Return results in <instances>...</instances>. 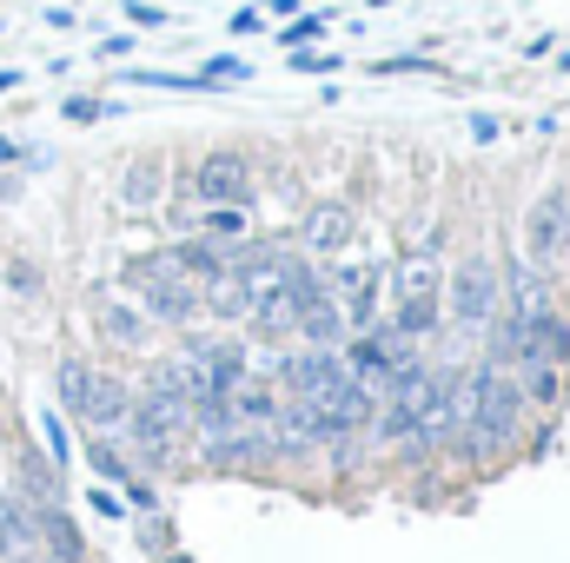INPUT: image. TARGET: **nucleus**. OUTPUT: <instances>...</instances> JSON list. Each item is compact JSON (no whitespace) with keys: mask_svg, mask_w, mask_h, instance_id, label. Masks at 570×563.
Here are the masks:
<instances>
[{"mask_svg":"<svg viewBox=\"0 0 570 563\" xmlns=\"http://www.w3.org/2000/svg\"><path fill=\"white\" fill-rule=\"evenodd\" d=\"M186 199H199V206H233V199H253V166H246L233 146H219V152H206V159H199V172H193Z\"/></svg>","mask_w":570,"mask_h":563,"instance_id":"39448f33","label":"nucleus"},{"mask_svg":"<svg viewBox=\"0 0 570 563\" xmlns=\"http://www.w3.org/2000/svg\"><path fill=\"white\" fill-rule=\"evenodd\" d=\"M87 504H94L100 517H127V504H120V497H114L107 484H94V491H87Z\"/></svg>","mask_w":570,"mask_h":563,"instance_id":"b1692460","label":"nucleus"},{"mask_svg":"<svg viewBox=\"0 0 570 563\" xmlns=\"http://www.w3.org/2000/svg\"><path fill=\"white\" fill-rule=\"evenodd\" d=\"M94 325H100L114 345H146V318L134 305H120L114 292H94Z\"/></svg>","mask_w":570,"mask_h":563,"instance_id":"4468645a","label":"nucleus"},{"mask_svg":"<svg viewBox=\"0 0 570 563\" xmlns=\"http://www.w3.org/2000/svg\"><path fill=\"white\" fill-rule=\"evenodd\" d=\"M518 424H524L518 378L484 358V365L458 385V437H464V451H471V457H491V451H504V444L518 437Z\"/></svg>","mask_w":570,"mask_h":563,"instance_id":"f257e3e1","label":"nucleus"},{"mask_svg":"<svg viewBox=\"0 0 570 563\" xmlns=\"http://www.w3.org/2000/svg\"><path fill=\"white\" fill-rule=\"evenodd\" d=\"M0 199H20V179H7V172H0Z\"/></svg>","mask_w":570,"mask_h":563,"instance_id":"c85d7f7f","label":"nucleus"},{"mask_svg":"<svg viewBox=\"0 0 570 563\" xmlns=\"http://www.w3.org/2000/svg\"><path fill=\"white\" fill-rule=\"evenodd\" d=\"M127 13H134V20H140V27H159V20H166V13H159V7H146V0H134V7H127Z\"/></svg>","mask_w":570,"mask_h":563,"instance_id":"cd10ccee","label":"nucleus"},{"mask_svg":"<svg viewBox=\"0 0 570 563\" xmlns=\"http://www.w3.org/2000/svg\"><path fill=\"white\" fill-rule=\"evenodd\" d=\"M451 318H458L464 332H478V325L498 318V266H491L484 253H471V259L451 273Z\"/></svg>","mask_w":570,"mask_h":563,"instance_id":"20e7f679","label":"nucleus"},{"mask_svg":"<svg viewBox=\"0 0 570 563\" xmlns=\"http://www.w3.org/2000/svg\"><path fill=\"white\" fill-rule=\"evenodd\" d=\"M120 279L134 285V292L146 298V312L166 318V325H193V318H199V285L186 279L166 253H140V259H127Z\"/></svg>","mask_w":570,"mask_h":563,"instance_id":"f03ea898","label":"nucleus"},{"mask_svg":"<svg viewBox=\"0 0 570 563\" xmlns=\"http://www.w3.org/2000/svg\"><path fill=\"white\" fill-rule=\"evenodd\" d=\"M471 134L491 146V140H498V120H491V113H471Z\"/></svg>","mask_w":570,"mask_h":563,"instance_id":"bb28decb","label":"nucleus"},{"mask_svg":"<svg viewBox=\"0 0 570 563\" xmlns=\"http://www.w3.org/2000/svg\"><path fill=\"white\" fill-rule=\"evenodd\" d=\"M444 292H412V298H399V312H392V325L405 332V338H431L438 332V318H444V305H438Z\"/></svg>","mask_w":570,"mask_h":563,"instance_id":"a211bd4d","label":"nucleus"},{"mask_svg":"<svg viewBox=\"0 0 570 563\" xmlns=\"http://www.w3.org/2000/svg\"><path fill=\"white\" fill-rule=\"evenodd\" d=\"M292 332H305L312 345H345V305L325 292V279L298 298V325H292Z\"/></svg>","mask_w":570,"mask_h":563,"instance_id":"1a4fd4ad","label":"nucleus"},{"mask_svg":"<svg viewBox=\"0 0 570 563\" xmlns=\"http://www.w3.org/2000/svg\"><path fill=\"white\" fill-rule=\"evenodd\" d=\"M318 33H325V20H292L279 40H285V47H305V40H318Z\"/></svg>","mask_w":570,"mask_h":563,"instance_id":"393cba45","label":"nucleus"},{"mask_svg":"<svg viewBox=\"0 0 570 563\" xmlns=\"http://www.w3.org/2000/svg\"><path fill=\"white\" fill-rule=\"evenodd\" d=\"M392 292L412 298V292H444V266H438V233H425L399 266H392Z\"/></svg>","mask_w":570,"mask_h":563,"instance_id":"9b49d317","label":"nucleus"},{"mask_svg":"<svg viewBox=\"0 0 570 563\" xmlns=\"http://www.w3.org/2000/svg\"><path fill=\"white\" fill-rule=\"evenodd\" d=\"M511 372H518V398L524 405H558V392H564V365H551V358H511Z\"/></svg>","mask_w":570,"mask_h":563,"instance_id":"ddd939ff","label":"nucleus"},{"mask_svg":"<svg viewBox=\"0 0 570 563\" xmlns=\"http://www.w3.org/2000/svg\"><path fill=\"white\" fill-rule=\"evenodd\" d=\"M199 365H206L213 392H239V385L253 378V358H246L239 338H199Z\"/></svg>","mask_w":570,"mask_h":563,"instance_id":"f8f14e48","label":"nucleus"},{"mask_svg":"<svg viewBox=\"0 0 570 563\" xmlns=\"http://www.w3.org/2000/svg\"><path fill=\"white\" fill-rule=\"evenodd\" d=\"M298 246H305V253H318V259H338V253L352 246V213H345L338 199L312 206V213H305V233H298Z\"/></svg>","mask_w":570,"mask_h":563,"instance_id":"6e6552de","label":"nucleus"},{"mask_svg":"<svg viewBox=\"0 0 570 563\" xmlns=\"http://www.w3.org/2000/svg\"><path fill=\"white\" fill-rule=\"evenodd\" d=\"M206 239H253V199H233V206H206Z\"/></svg>","mask_w":570,"mask_h":563,"instance_id":"6ab92c4d","label":"nucleus"},{"mask_svg":"<svg viewBox=\"0 0 570 563\" xmlns=\"http://www.w3.org/2000/svg\"><path fill=\"white\" fill-rule=\"evenodd\" d=\"M13 471H20V497H27L33 511H47V504H60V484H53V471H47V457H40V451H27V444H20V457H13Z\"/></svg>","mask_w":570,"mask_h":563,"instance_id":"f3484780","label":"nucleus"},{"mask_svg":"<svg viewBox=\"0 0 570 563\" xmlns=\"http://www.w3.org/2000/svg\"><path fill=\"white\" fill-rule=\"evenodd\" d=\"M544 305H551L544 273H538V266H518V273H511V318H531V312H544Z\"/></svg>","mask_w":570,"mask_h":563,"instance_id":"aec40b11","label":"nucleus"},{"mask_svg":"<svg viewBox=\"0 0 570 563\" xmlns=\"http://www.w3.org/2000/svg\"><path fill=\"white\" fill-rule=\"evenodd\" d=\"M159 179H166V166H159L153 152H140V159L127 166V179H120V206H127V213H146V206H159Z\"/></svg>","mask_w":570,"mask_h":563,"instance_id":"dca6fc26","label":"nucleus"},{"mask_svg":"<svg viewBox=\"0 0 570 563\" xmlns=\"http://www.w3.org/2000/svg\"><path fill=\"white\" fill-rule=\"evenodd\" d=\"M226 398H233V418H239V437L253 444V457H259V451H279V392L239 385V392H226Z\"/></svg>","mask_w":570,"mask_h":563,"instance_id":"423d86ee","label":"nucleus"},{"mask_svg":"<svg viewBox=\"0 0 570 563\" xmlns=\"http://www.w3.org/2000/svg\"><path fill=\"white\" fill-rule=\"evenodd\" d=\"M524 253H531L538 273L570 266V192L564 186H551V192L524 213Z\"/></svg>","mask_w":570,"mask_h":563,"instance_id":"7ed1b4c3","label":"nucleus"},{"mask_svg":"<svg viewBox=\"0 0 570 563\" xmlns=\"http://www.w3.org/2000/svg\"><path fill=\"white\" fill-rule=\"evenodd\" d=\"M100 113H107L100 100H67V120H100Z\"/></svg>","mask_w":570,"mask_h":563,"instance_id":"a878e982","label":"nucleus"},{"mask_svg":"<svg viewBox=\"0 0 570 563\" xmlns=\"http://www.w3.org/2000/svg\"><path fill=\"white\" fill-rule=\"evenodd\" d=\"M166 259H173L193 285H206V279H219V273H233L239 239H186V246H166Z\"/></svg>","mask_w":570,"mask_h":563,"instance_id":"0eeeda50","label":"nucleus"},{"mask_svg":"<svg viewBox=\"0 0 570 563\" xmlns=\"http://www.w3.org/2000/svg\"><path fill=\"white\" fill-rule=\"evenodd\" d=\"M166 563H186V557H179V551H173V557H166Z\"/></svg>","mask_w":570,"mask_h":563,"instance_id":"7c9ffc66","label":"nucleus"},{"mask_svg":"<svg viewBox=\"0 0 570 563\" xmlns=\"http://www.w3.org/2000/svg\"><path fill=\"white\" fill-rule=\"evenodd\" d=\"M87 457H94V471H100L107 484H120V491H127V484L140 477V471H134V457H120V451H114V444H107L100 431H94V451H87Z\"/></svg>","mask_w":570,"mask_h":563,"instance_id":"412c9836","label":"nucleus"},{"mask_svg":"<svg viewBox=\"0 0 570 563\" xmlns=\"http://www.w3.org/2000/svg\"><path fill=\"white\" fill-rule=\"evenodd\" d=\"M7 285H13L20 298H33V292H40V273H33L27 259H13V266H7Z\"/></svg>","mask_w":570,"mask_h":563,"instance_id":"5701e85b","label":"nucleus"},{"mask_svg":"<svg viewBox=\"0 0 570 563\" xmlns=\"http://www.w3.org/2000/svg\"><path fill=\"white\" fill-rule=\"evenodd\" d=\"M127 405H134V398H127V385H120V378H107V372H94V378H87V398H80V412H73V418L87 424V431H120Z\"/></svg>","mask_w":570,"mask_h":563,"instance_id":"9d476101","label":"nucleus"},{"mask_svg":"<svg viewBox=\"0 0 570 563\" xmlns=\"http://www.w3.org/2000/svg\"><path fill=\"white\" fill-rule=\"evenodd\" d=\"M40 437H47V457L53 464H73V444H67V424L60 418H40Z\"/></svg>","mask_w":570,"mask_h":563,"instance_id":"4be33fe9","label":"nucleus"},{"mask_svg":"<svg viewBox=\"0 0 570 563\" xmlns=\"http://www.w3.org/2000/svg\"><path fill=\"white\" fill-rule=\"evenodd\" d=\"M7 159H20V146L13 140H0V166H7Z\"/></svg>","mask_w":570,"mask_h":563,"instance_id":"c756f323","label":"nucleus"},{"mask_svg":"<svg viewBox=\"0 0 570 563\" xmlns=\"http://www.w3.org/2000/svg\"><path fill=\"white\" fill-rule=\"evenodd\" d=\"M33 517H40V544H47V563H80V557H87L80 531L67 524V504H47V511H33Z\"/></svg>","mask_w":570,"mask_h":563,"instance_id":"2eb2a0df","label":"nucleus"}]
</instances>
